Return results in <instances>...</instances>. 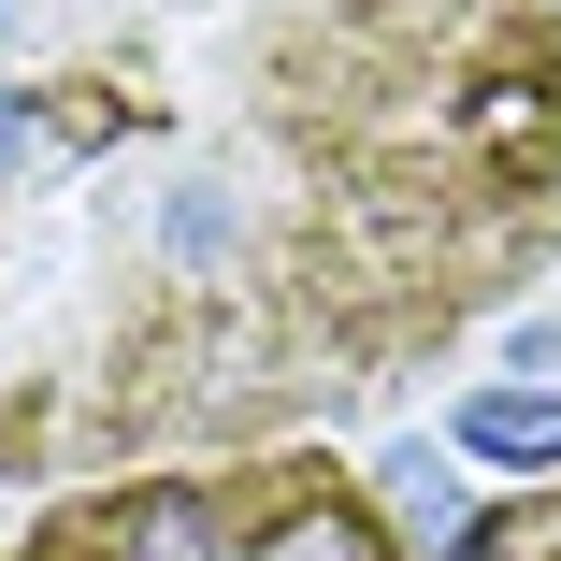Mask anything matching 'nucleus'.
I'll list each match as a JSON object with an SVG mask.
<instances>
[{
  "label": "nucleus",
  "mask_w": 561,
  "mask_h": 561,
  "mask_svg": "<svg viewBox=\"0 0 561 561\" xmlns=\"http://www.w3.org/2000/svg\"><path fill=\"white\" fill-rule=\"evenodd\" d=\"M561 260V0H0V490L317 446Z\"/></svg>",
  "instance_id": "1"
},
{
  "label": "nucleus",
  "mask_w": 561,
  "mask_h": 561,
  "mask_svg": "<svg viewBox=\"0 0 561 561\" xmlns=\"http://www.w3.org/2000/svg\"><path fill=\"white\" fill-rule=\"evenodd\" d=\"M0 561H403V533L331 446H260V461L58 490Z\"/></svg>",
  "instance_id": "2"
},
{
  "label": "nucleus",
  "mask_w": 561,
  "mask_h": 561,
  "mask_svg": "<svg viewBox=\"0 0 561 561\" xmlns=\"http://www.w3.org/2000/svg\"><path fill=\"white\" fill-rule=\"evenodd\" d=\"M432 561H561V490H518V504H476Z\"/></svg>",
  "instance_id": "3"
},
{
  "label": "nucleus",
  "mask_w": 561,
  "mask_h": 561,
  "mask_svg": "<svg viewBox=\"0 0 561 561\" xmlns=\"http://www.w3.org/2000/svg\"><path fill=\"white\" fill-rule=\"evenodd\" d=\"M476 461H561V403H461Z\"/></svg>",
  "instance_id": "4"
}]
</instances>
